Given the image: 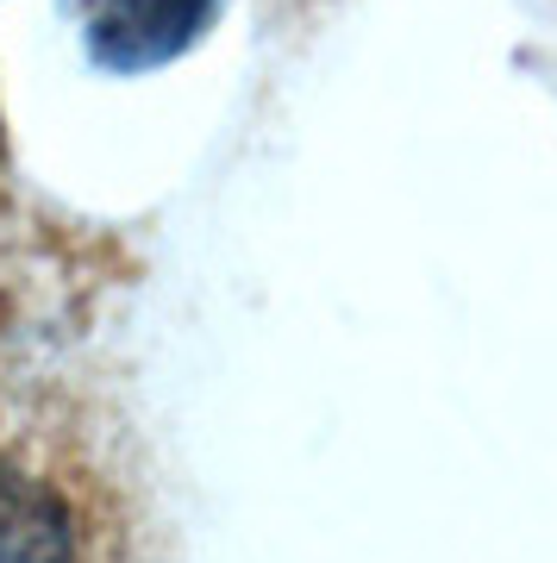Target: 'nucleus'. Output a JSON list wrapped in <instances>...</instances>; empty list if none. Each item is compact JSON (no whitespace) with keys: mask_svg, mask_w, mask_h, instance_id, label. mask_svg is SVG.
Here are the masks:
<instances>
[{"mask_svg":"<svg viewBox=\"0 0 557 563\" xmlns=\"http://www.w3.org/2000/svg\"><path fill=\"white\" fill-rule=\"evenodd\" d=\"M214 13L219 0H100L88 20V57L113 76H144L176 63Z\"/></svg>","mask_w":557,"mask_h":563,"instance_id":"f257e3e1","label":"nucleus"},{"mask_svg":"<svg viewBox=\"0 0 557 563\" xmlns=\"http://www.w3.org/2000/svg\"><path fill=\"white\" fill-rule=\"evenodd\" d=\"M0 563H76L69 514L32 476H0Z\"/></svg>","mask_w":557,"mask_h":563,"instance_id":"f03ea898","label":"nucleus"}]
</instances>
